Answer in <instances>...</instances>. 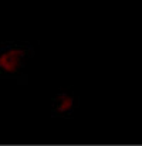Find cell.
<instances>
[{"instance_id": "obj_1", "label": "cell", "mask_w": 142, "mask_h": 146, "mask_svg": "<svg viewBox=\"0 0 142 146\" xmlns=\"http://www.w3.org/2000/svg\"><path fill=\"white\" fill-rule=\"evenodd\" d=\"M34 54V47L30 43H0V80H16L19 84H27V61Z\"/></svg>"}, {"instance_id": "obj_2", "label": "cell", "mask_w": 142, "mask_h": 146, "mask_svg": "<svg viewBox=\"0 0 142 146\" xmlns=\"http://www.w3.org/2000/svg\"><path fill=\"white\" fill-rule=\"evenodd\" d=\"M77 98L73 90L60 91L51 98V116L53 118H71L77 109Z\"/></svg>"}]
</instances>
